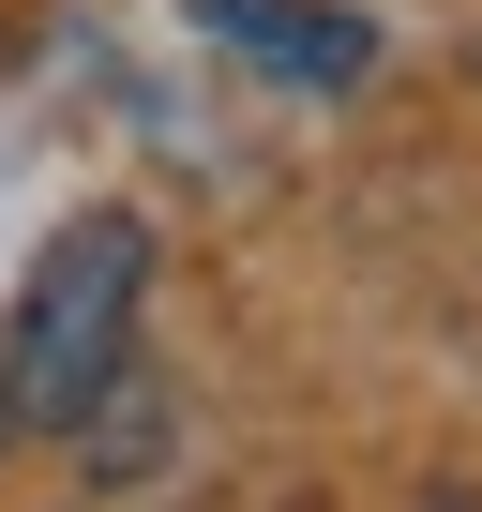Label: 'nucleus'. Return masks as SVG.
Masks as SVG:
<instances>
[{
    "mask_svg": "<svg viewBox=\"0 0 482 512\" xmlns=\"http://www.w3.org/2000/svg\"><path fill=\"white\" fill-rule=\"evenodd\" d=\"M136 287H151V226L136 211H76L31 287H16V332H0V392H16V437H61L121 362H136Z\"/></svg>",
    "mask_w": 482,
    "mask_h": 512,
    "instance_id": "obj_1",
    "label": "nucleus"
},
{
    "mask_svg": "<svg viewBox=\"0 0 482 512\" xmlns=\"http://www.w3.org/2000/svg\"><path fill=\"white\" fill-rule=\"evenodd\" d=\"M61 437H76V467H91L106 497H136V482L166 467V377H151V362H121V377H106Z\"/></svg>",
    "mask_w": 482,
    "mask_h": 512,
    "instance_id": "obj_2",
    "label": "nucleus"
},
{
    "mask_svg": "<svg viewBox=\"0 0 482 512\" xmlns=\"http://www.w3.org/2000/svg\"><path fill=\"white\" fill-rule=\"evenodd\" d=\"M211 16H226L241 46H257L272 76H362V61H377V46L347 31V16H287V0H211Z\"/></svg>",
    "mask_w": 482,
    "mask_h": 512,
    "instance_id": "obj_3",
    "label": "nucleus"
},
{
    "mask_svg": "<svg viewBox=\"0 0 482 512\" xmlns=\"http://www.w3.org/2000/svg\"><path fill=\"white\" fill-rule=\"evenodd\" d=\"M0 452H16V392H0Z\"/></svg>",
    "mask_w": 482,
    "mask_h": 512,
    "instance_id": "obj_4",
    "label": "nucleus"
}]
</instances>
